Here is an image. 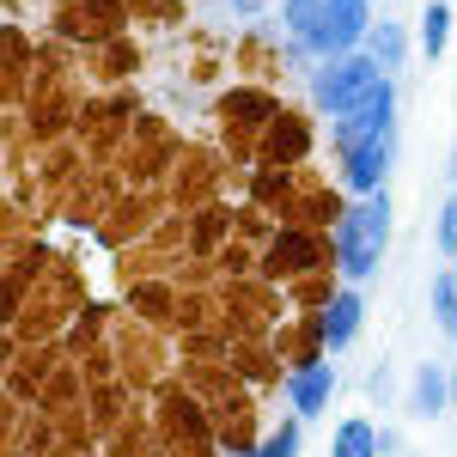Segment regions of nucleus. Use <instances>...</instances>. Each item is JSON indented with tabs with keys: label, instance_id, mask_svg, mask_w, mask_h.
I'll use <instances>...</instances> for the list:
<instances>
[{
	"label": "nucleus",
	"instance_id": "f257e3e1",
	"mask_svg": "<svg viewBox=\"0 0 457 457\" xmlns=\"http://www.w3.org/2000/svg\"><path fill=\"white\" fill-rule=\"evenodd\" d=\"M390 245V195H366V202H353L342 220H336V269L348 275V281H366L372 269H378V256Z\"/></svg>",
	"mask_w": 457,
	"mask_h": 457
},
{
	"label": "nucleus",
	"instance_id": "f03ea898",
	"mask_svg": "<svg viewBox=\"0 0 457 457\" xmlns=\"http://www.w3.org/2000/svg\"><path fill=\"white\" fill-rule=\"evenodd\" d=\"M385 79V68L372 62V55H342V62H329V68L312 79V98L317 110H329V116H348L372 98V86Z\"/></svg>",
	"mask_w": 457,
	"mask_h": 457
},
{
	"label": "nucleus",
	"instance_id": "7ed1b4c3",
	"mask_svg": "<svg viewBox=\"0 0 457 457\" xmlns=\"http://www.w3.org/2000/svg\"><path fill=\"white\" fill-rule=\"evenodd\" d=\"M366 31H372L366 0H323V6H317L312 37H299V43L317 49L323 62H342V55H353V43H366Z\"/></svg>",
	"mask_w": 457,
	"mask_h": 457
},
{
	"label": "nucleus",
	"instance_id": "20e7f679",
	"mask_svg": "<svg viewBox=\"0 0 457 457\" xmlns=\"http://www.w3.org/2000/svg\"><path fill=\"white\" fill-rule=\"evenodd\" d=\"M390 110H396V86L390 79H378L372 86V98L360 110H348V116H336V146L342 153H353V146H366V141H390Z\"/></svg>",
	"mask_w": 457,
	"mask_h": 457
},
{
	"label": "nucleus",
	"instance_id": "39448f33",
	"mask_svg": "<svg viewBox=\"0 0 457 457\" xmlns=\"http://www.w3.org/2000/svg\"><path fill=\"white\" fill-rule=\"evenodd\" d=\"M329 396H336V366H329V360L299 366V372L287 378V403H293V415H299V421H305V415H317Z\"/></svg>",
	"mask_w": 457,
	"mask_h": 457
},
{
	"label": "nucleus",
	"instance_id": "423d86ee",
	"mask_svg": "<svg viewBox=\"0 0 457 457\" xmlns=\"http://www.w3.org/2000/svg\"><path fill=\"white\" fill-rule=\"evenodd\" d=\"M385 171H390V141H366L348 153V189H360V195H378L385 189Z\"/></svg>",
	"mask_w": 457,
	"mask_h": 457
},
{
	"label": "nucleus",
	"instance_id": "0eeeda50",
	"mask_svg": "<svg viewBox=\"0 0 457 457\" xmlns=\"http://www.w3.org/2000/svg\"><path fill=\"white\" fill-rule=\"evenodd\" d=\"M360 312H366V305H360V293H336V299H329V312H323V323H317V329H323V342H329V348H348L353 342V329H360Z\"/></svg>",
	"mask_w": 457,
	"mask_h": 457
},
{
	"label": "nucleus",
	"instance_id": "6e6552de",
	"mask_svg": "<svg viewBox=\"0 0 457 457\" xmlns=\"http://www.w3.org/2000/svg\"><path fill=\"white\" fill-rule=\"evenodd\" d=\"M445 372H439V366H421V372H415V390H409V409H415V415H439V409H445Z\"/></svg>",
	"mask_w": 457,
	"mask_h": 457
},
{
	"label": "nucleus",
	"instance_id": "1a4fd4ad",
	"mask_svg": "<svg viewBox=\"0 0 457 457\" xmlns=\"http://www.w3.org/2000/svg\"><path fill=\"white\" fill-rule=\"evenodd\" d=\"M329 457H378V433H372V421H342Z\"/></svg>",
	"mask_w": 457,
	"mask_h": 457
},
{
	"label": "nucleus",
	"instance_id": "9d476101",
	"mask_svg": "<svg viewBox=\"0 0 457 457\" xmlns=\"http://www.w3.org/2000/svg\"><path fill=\"white\" fill-rule=\"evenodd\" d=\"M445 37H452V6H445V0H433V6H427V19H421L427 62H439V55H445Z\"/></svg>",
	"mask_w": 457,
	"mask_h": 457
},
{
	"label": "nucleus",
	"instance_id": "9b49d317",
	"mask_svg": "<svg viewBox=\"0 0 457 457\" xmlns=\"http://www.w3.org/2000/svg\"><path fill=\"white\" fill-rule=\"evenodd\" d=\"M366 49H372V62H378V68H396V62H403V31L378 19V25L366 31Z\"/></svg>",
	"mask_w": 457,
	"mask_h": 457
},
{
	"label": "nucleus",
	"instance_id": "f8f14e48",
	"mask_svg": "<svg viewBox=\"0 0 457 457\" xmlns=\"http://www.w3.org/2000/svg\"><path fill=\"white\" fill-rule=\"evenodd\" d=\"M256 457H299V421H281L269 439H262V452Z\"/></svg>",
	"mask_w": 457,
	"mask_h": 457
},
{
	"label": "nucleus",
	"instance_id": "ddd939ff",
	"mask_svg": "<svg viewBox=\"0 0 457 457\" xmlns=\"http://www.w3.org/2000/svg\"><path fill=\"white\" fill-rule=\"evenodd\" d=\"M433 323H439V329H457V281L433 287Z\"/></svg>",
	"mask_w": 457,
	"mask_h": 457
},
{
	"label": "nucleus",
	"instance_id": "4468645a",
	"mask_svg": "<svg viewBox=\"0 0 457 457\" xmlns=\"http://www.w3.org/2000/svg\"><path fill=\"white\" fill-rule=\"evenodd\" d=\"M317 6H323V0H287V31H293V37H312Z\"/></svg>",
	"mask_w": 457,
	"mask_h": 457
},
{
	"label": "nucleus",
	"instance_id": "2eb2a0df",
	"mask_svg": "<svg viewBox=\"0 0 457 457\" xmlns=\"http://www.w3.org/2000/svg\"><path fill=\"white\" fill-rule=\"evenodd\" d=\"M439 245H445V250H457V208H445V213H439Z\"/></svg>",
	"mask_w": 457,
	"mask_h": 457
},
{
	"label": "nucleus",
	"instance_id": "dca6fc26",
	"mask_svg": "<svg viewBox=\"0 0 457 457\" xmlns=\"http://www.w3.org/2000/svg\"><path fill=\"white\" fill-rule=\"evenodd\" d=\"M452 281H457V256H452Z\"/></svg>",
	"mask_w": 457,
	"mask_h": 457
},
{
	"label": "nucleus",
	"instance_id": "f3484780",
	"mask_svg": "<svg viewBox=\"0 0 457 457\" xmlns=\"http://www.w3.org/2000/svg\"><path fill=\"white\" fill-rule=\"evenodd\" d=\"M452 342H457V329H452Z\"/></svg>",
	"mask_w": 457,
	"mask_h": 457
},
{
	"label": "nucleus",
	"instance_id": "a211bd4d",
	"mask_svg": "<svg viewBox=\"0 0 457 457\" xmlns=\"http://www.w3.org/2000/svg\"><path fill=\"white\" fill-rule=\"evenodd\" d=\"M452 390H457V385H452Z\"/></svg>",
	"mask_w": 457,
	"mask_h": 457
}]
</instances>
